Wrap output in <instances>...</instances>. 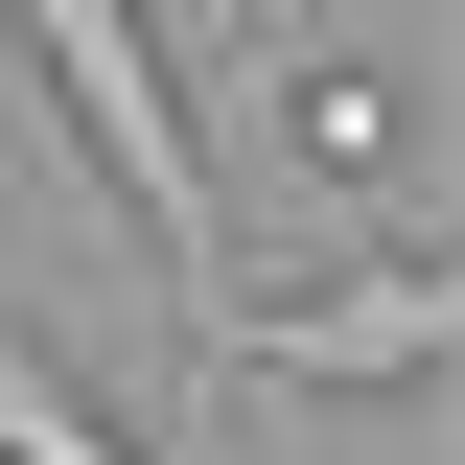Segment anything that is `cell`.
Returning a JSON list of instances; mask_svg holds the SVG:
<instances>
[{"instance_id": "2", "label": "cell", "mask_w": 465, "mask_h": 465, "mask_svg": "<svg viewBox=\"0 0 465 465\" xmlns=\"http://www.w3.org/2000/svg\"><path fill=\"white\" fill-rule=\"evenodd\" d=\"M186 349H210V396H442L465 280H442V232H396V256H349V280H232Z\"/></svg>"}, {"instance_id": "1", "label": "cell", "mask_w": 465, "mask_h": 465, "mask_svg": "<svg viewBox=\"0 0 465 465\" xmlns=\"http://www.w3.org/2000/svg\"><path fill=\"white\" fill-rule=\"evenodd\" d=\"M0 47L47 70V116L94 140L116 232H140V256H163V302L210 326V302H232V210H210V140H186V94H163V24H140V0H0Z\"/></svg>"}, {"instance_id": "3", "label": "cell", "mask_w": 465, "mask_h": 465, "mask_svg": "<svg viewBox=\"0 0 465 465\" xmlns=\"http://www.w3.org/2000/svg\"><path fill=\"white\" fill-rule=\"evenodd\" d=\"M232 116H256V163L302 210H419V94L372 47H326V24H256L232 47Z\"/></svg>"}]
</instances>
